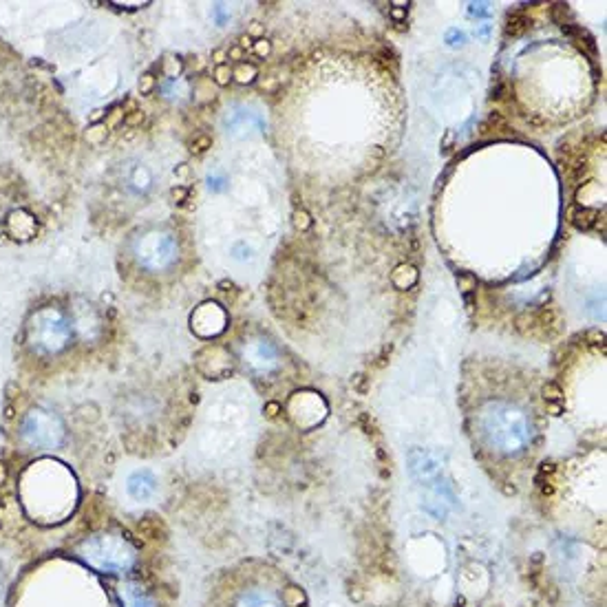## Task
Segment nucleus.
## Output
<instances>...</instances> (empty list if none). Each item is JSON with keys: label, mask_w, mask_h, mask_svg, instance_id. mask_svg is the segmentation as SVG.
<instances>
[{"label": "nucleus", "mask_w": 607, "mask_h": 607, "mask_svg": "<svg viewBox=\"0 0 607 607\" xmlns=\"http://www.w3.org/2000/svg\"><path fill=\"white\" fill-rule=\"evenodd\" d=\"M77 556L97 572H126L135 565V548L117 534H95L77 548Z\"/></svg>", "instance_id": "1"}, {"label": "nucleus", "mask_w": 607, "mask_h": 607, "mask_svg": "<svg viewBox=\"0 0 607 607\" xmlns=\"http://www.w3.org/2000/svg\"><path fill=\"white\" fill-rule=\"evenodd\" d=\"M483 428H486L490 442L501 450H519L530 437L528 422L523 420L519 411L510 409V406H493L486 413Z\"/></svg>", "instance_id": "2"}, {"label": "nucleus", "mask_w": 607, "mask_h": 607, "mask_svg": "<svg viewBox=\"0 0 607 607\" xmlns=\"http://www.w3.org/2000/svg\"><path fill=\"white\" fill-rule=\"evenodd\" d=\"M25 435L31 439L33 444H55L62 435V426L55 417L47 415V413H33L25 424Z\"/></svg>", "instance_id": "3"}, {"label": "nucleus", "mask_w": 607, "mask_h": 607, "mask_svg": "<svg viewBox=\"0 0 607 607\" xmlns=\"http://www.w3.org/2000/svg\"><path fill=\"white\" fill-rule=\"evenodd\" d=\"M155 490H157V481H155V477L150 475L148 470L135 472V475H131V479H128V493L139 501L153 497Z\"/></svg>", "instance_id": "4"}, {"label": "nucleus", "mask_w": 607, "mask_h": 607, "mask_svg": "<svg viewBox=\"0 0 607 607\" xmlns=\"http://www.w3.org/2000/svg\"><path fill=\"white\" fill-rule=\"evenodd\" d=\"M236 607H283V605L278 603L270 592H263V589H250V592L241 594V598L236 600Z\"/></svg>", "instance_id": "5"}, {"label": "nucleus", "mask_w": 607, "mask_h": 607, "mask_svg": "<svg viewBox=\"0 0 607 607\" xmlns=\"http://www.w3.org/2000/svg\"><path fill=\"white\" fill-rule=\"evenodd\" d=\"M567 214H570V221L578 227V230H589V227L596 223V219H598V212H596V210H589V208L570 210Z\"/></svg>", "instance_id": "6"}, {"label": "nucleus", "mask_w": 607, "mask_h": 607, "mask_svg": "<svg viewBox=\"0 0 607 607\" xmlns=\"http://www.w3.org/2000/svg\"><path fill=\"white\" fill-rule=\"evenodd\" d=\"M528 27H530V18L523 16L521 11H515V14H510V18H508L506 33H508V36H521L523 31H528Z\"/></svg>", "instance_id": "7"}, {"label": "nucleus", "mask_w": 607, "mask_h": 607, "mask_svg": "<svg viewBox=\"0 0 607 607\" xmlns=\"http://www.w3.org/2000/svg\"><path fill=\"white\" fill-rule=\"evenodd\" d=\"M232 77L236 82H241V84H248V82H252L256 77V66L248 62H238L236 69H232Z\"/></svg>", "instance_id": "8"}, {"label": "nucleus", "mask_w": 607, "mask_h": 607, "mask_svg": "<svg viewBox=\"0 0 607 607\" xmlns=\"http://www.w3.org/2000/svg\"><path fill=\"white\" fill-rule=\"evenodd\" d=\"M208 148H212V137L210 135H197L190 142V153H194V155H201Z\"/></svg>", "instance_id": "9"}, {"label": "nucleus", "mask_w": 607, "mask_h": 607, "mask_svg": "<svg viewBox=\"0 0 607 607\" xmlns=\"http://www.w3.org/2000/svg\"><path fill=\"white\" fill-rule=\"evenodd\" d=\"M294 227L300 230V232H305V230L311 227V216H309L307 210H296V212H294Z\"/></svg>", "instance_id": "10"}, {"label": "nucleus", "mask_w": 607, "mask_h": 607, "mask_svg": "<svg viewBox=\"0 0 607 607\" xmlns=\"http://www.w3.org/2000/svg\"><path fill=\"white\" fill-rule=\"evenodd\" d=\"M230 80H232V69L227 64H221V66H216L214 69V82L219 86H227L230 84Z\"/></svg>", "instance_id": "11"}, {"label": "nucleus", "mask_w": 607, "mask_h": 607, "mask_svg": "<svg viewBox=\"0 0 607 607\" xmlns=\"http://www.w3.org/2000/svg\"><path fill=\"white\" fill-rule=\"evenodd\" d=\"M252 51L259 55V58H267L270 51H272V42L267 40V38H259V40L252 44Z\"/></svg>", "instance_id": "12"}, {"label": "nucleus", "mask_w": 607, "mask_h": 607, "mask_svg": "<svg viewBox=\"0 0 607 607\" xmlns=\"http://www.w3.org/2000/svg\"><path fill=\"white\" fill-rule=\"evenodd\" d=\"M106 131H108V126H99V124H97V126H93L91 131L86 133V139H88L91 144H99L104 137H106Z\"/></svg>", "instance_id": "13"}, {"label": "nucleus", "mask_w": 607, "mask_h": 607, "mask_svg": "<svg viewBox=\"0 0 607 607\" xmlns=\"http://www.w3.org/2000/svg\"><path fill=\"white\" fill-rule=\"evenodd\" d=\"M457 285H459L461 292H472V289L477 287V281H475V276H470V274H459Z\"/></svg>", "instance_id": "14"}, {"label": "nucleus", "mask_w": 607, "mask_h": 607, "mask_svg": "<svg viewBox=\"0 0 607 607\" xmlns=\"http://www.w3.org/2000/svg\"><path fill=\"white\" fill-rule=\"evenodd\" d=\"M144 117H146V115H144L142 110H133V113H128L126 117H124V124H126L128 128H135V126L142 124Z\"/></svg>", "instance_id": "15"}, {"label": "nucleus", "mask_w": 607, "mask_h": 607, "mask_svg": "<svg viewBox=\"0 0 607 607\" xmlns=\"http://www.w3.org/2000/svg\"><path fill=\"white\" fill-rule=\"evenodd\" d=\"M155 88V75L153 73H146V75H142V80H139V91L146 95V93H150Z\"/></svg>", "instance_id": "16"}, {"label": "nucleus", "mask_w": 607, "mask_h": 607, "mask_svg": "<svg viewBox=\"0 0 607 607\" xmlns=\"http://www.w3.org/2000/svg\"><path fill=\"white\" fill-rule=\"evenodd\" d=\"M164 66H166V73H168L170 77H177V73L181 71V62H179V60H175V58H168L164 62Z\"/></svg>", "instance_id": "17"}, {"label": "nucleus", "mask_w": 607, "mask_h": 607, "mask_svg": "<svg viewBox=\"0 0 607 607\" xmlns=\"http://www.w3.org/2000/svg\"><path fill=\"white\" fill-rule=\"evenodd\" d=\"M170 197H172V201H175V203L186 201V199H188V188H186V186H177V188H172Z\"/></svg>", "instance_id": "18"}, {"label": "nucleus", "mask_w": 607, "mask_h": 607, "mask_svg": "<svg viewBox=\"0 0 607 607\" xmlns=\"http://www.w3.org/2000/svg\"><path fill=\"white\" fill-rule=\"evenodd\" d=\"M543 395H545V400H559L561 398V389L556 387V384H545L543 387Z\"/></svg>", "instance_id": "19"}, {"label": "nucleus", "mask_w": 607, "mask_h": 607, "mask_svg": "<svg viewBox=\"0 0 607 607\" xmlns=\"http://www.w3.org/2000/svg\"><path fill=\"white\" fill-rule=\"evenodd\" d=\"M448 42L450 44H464L466 42V36L461 31H450L448 33Z\"/></svg>", "instance_id": "20"}, {"label": "nucleus", "mask_w": 607, "mask_h": 607, "mask_svg": "<svg viewBox=\"0 0 607 607\" xmlns=\"http://www.w3.org/2000/svg\"><path fill=\"white\" fill-rule=\"evenodd\" d=\"M212 60H214V64H216V66L225 64V60H227V51H223V49H216V51L212 53Z\"/></svg>", "instance_id": "21"}, {"label": "nucleus", "mask_w": 607, "mask_h": 607, "mask_svg": "<svg viewBox=\"0 0 607 607\" xmlns=\"http://www.w3.org/2000/svg\"><path fill=\"white\" fill-rule=\"evenodd\" d=\"M252 44H254V38L248 36V33H243V36L238 38V47H241L243 51H245V49H252Z\"/></svg>", "instance_id": "22"}, {"label": "nucleus", "mask_w": 607, "mask_h": 607, "mask_svg": "<svg viewBox=\"0 0 607 607\" xmlns=\"http://www.w3.org/2000/svg\"><path fill=\"white\" fill-rule=\"evenodd\" d=\"M243 58V49L241 47H232L227 51V60H241Z\"/></svg>", "instance_id": "23"}, {"label": "nucleus", "mask_w": 607, "mask_h": 607, "mask_svg": "<svg viewBox=\"0 0 607 607\" xmlns=\"http://www.w3.org/2000/svg\"><path fill=\"white\" fill-rule=\"evenodd\" d=\"M391 16H393V18L398 20V22H402V20L406 18V9H402V7H393V9H391Z\"/></svg>", "instance_id": "24"}, {"label": "nucleus", "mask_w": 607, "mask_h": 607, "mask_svg": "<svg viewBox=\"0 0 607 607\" xmlns=\"http://www.w3.org/2000/svg\"><path fill=\"white\" fill-rule=\"evenodd\" d=\"M261 31H263V27H261V22H252V27H250L248 36H259Z\"/></svg>", "instance_id": "25"}, {"label": "nucleus", "mask_w": 607, "mask_h": 607, "mask_svg": "<svg viewBox=\"0 0 607 607\" xmlns=\"http://www.w3.org/2000/svg\"><path fill=\"white\" fill-rule=\"evenodd\" d=\"M104 115V110H95V113L91 115V122H99V117Z\"/></svg>", "instance_id": "26"}, {"label": "nucleus", "mask_w": 607, "mask_h": 607, "mask_svg": "<svg viewBox=\"0 0 607 607\" xmlns=\"http://www.w3.org/2000/svg\"><path fill=\"white\" fill-rule=\"evenodd\" d=\"M276 409H278L276 404H270V406H267V411H270V413H267V415H276Z\"/></svg>", "instance_id": "27"}]
</instances>
